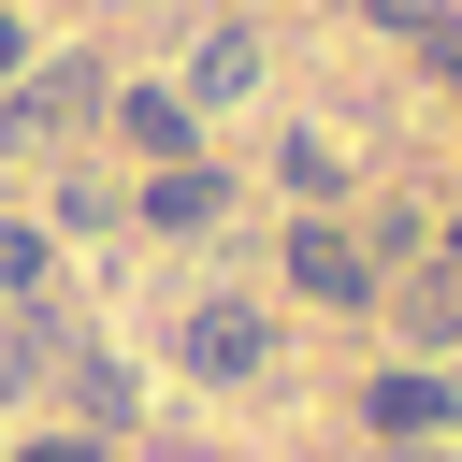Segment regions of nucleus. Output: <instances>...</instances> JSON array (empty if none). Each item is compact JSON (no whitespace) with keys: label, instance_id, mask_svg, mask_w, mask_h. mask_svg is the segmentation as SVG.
I'll list each match as a JSON object with an SVG mask.
<instances>
[{"label":"nucleus","instance_id":"nucleus-7","mask_svg":"<svg viewBox=\"0 0 462 462\" xmlns=\"http://www.w3.org/2000/svg\"><path fill=\"white\" fill-rule=\"evenodd\" d=\"M433 419H448L433 375H390V390H375V433H433Z\"/></svg>","mask_w":462,"mask_h":462},{"label":"nucleus","instance_id":"nucleus-12","mask_svg":"<svg viewBox=\"0 0 462 462\" xmlns=\"http://www.w3.org/2000/svg\"><path fill=\"white\" fill-rule=\"evenodd\" d=\"M390 462H404V448H390Z\"/></svg>","mask_w":462,"mask_h":462},{"label":"nucleus","instance_id":"nucleus-4","mask_svg":"<svg viewBox=\"0 0 462 462\" xmlns=\"http://www.w3.org/2000/svg\"><path fill=\"white\" fill-rule=\"evenodd\" d=\"M144 217H159V231H217V217H231V188H217L202 159H173V173L144 188Z\"/></svg>","mask_w":462,"mask_h":462},{"label":"nucleus","instance_id":"nucleus-11","mask_svg":"<svg viewBox=\"0 0 462 462\" xmlns=\"http://www.w3.org/2000/svg\"><path fill=\"white\" fill-rule=\"evenodd\" d=\"M14 58H29V43H14V14H0V72H14Z\"/></svg>","mask_w":462,"mask_h":462},{"label":"nucleus","instance_id":"nucleus-6","mask_svg":"<svg viewBox=\"0 0 462 462\" xmlns=\"http://www.w3.org/2000/svg\"><path fill=\"white\" fill-rule=\"evenodd\" d=\"M448 332H462V274H419L404 289V346H448Z\"/></svg>","mask_w":462,"mask_h":462},{"label":"nucleus","instance_id":"nucleus-1","mask_svg":"<svg viewBox=\"0 0 462 462\" xmlns=\"http://www.w3.org/2000/svg\"><path fill=\"white\" fill-rule=\"evenodd\" d=\"M87 116H101V72H87V58H58V72H29V87L0 101V144H72Z\"/></svg>","mask_w":462,"mask_h":462},{"label":"nucleus","instance_id":"nucleus-9","mask_svg":"<svg viewBox=\"0 0 462 462\" xmlns=\"http://www.w3.org/2000/svg\"><path fill=\"white\" fill-rule=\"evenodd\" d=\"M375 14H390V29H404V14H419V29H433V14H448V0H375Z\"/></svg>","mask_w":462,"mask_h":462},{"label":"nucleus","instance_id":"nucleus-8","mask_svg":"<svg viewBox=\"0 0 462 462\" xmlns=\"http://www.w3.org/2000/svg\"><path fill=\"white\" fill-rule=\"evenodd\" d=\"M43 274V231H0V289H29Z\"/></svg>","mask_w":462,"mask_h":462},{"label":"nucleus","instance_id":"nucleus-5","mask_svg":"<svg viewBox=\"0 0 462 462\" xmlns=\"http://www.w3.org/2000/svg\"><path fill=\"white\" fill-rule=\"evenodd\" d=\"M245 87H260V43H245V29H217V43H202V72H188V101H245Z\"/></svg>","mask_w":462,"mask_h":462},{"label":"nucleus","instance_id":"nucleus-2","mask_svg":"<svg viewBox=\"0 0 462 462\" xmlns=\"http://www.w3.org/2000/svg\"><path fill=\"white\" fill-rule=\"evenodd\" d=\"M260 303H188V375H260Z\"/></svg>","mask_w":462,"mask_h":462},{"label":"nucleus","instance_id":"nucleus-3","mask_svg":"<svg viewBox=\"0 0 462 462\" xmlns=\"http://www.w3.org/2000/svg\"><path fill=\"white\" fill-rule=\"evenodd\" d=\"M289 274H303L318 303H361V289H375V260H361L346 231H289Z\"/></svg>","mask_w":462,"mask_h":462},{"label":"nucleus","instance_id":"nucleus-10","mask_svg":"<svg viewBox=\"0 0 462 462\" xmlns=\"http://www.w3.org/2000/svg\"><path fill=\"white\" fill-rule=\"evenodd\" d=\"M29 462H101V448H87V433H58V448H29Z\"/></svg>","mask_w":462,"mask_h":462}]
</instances>
